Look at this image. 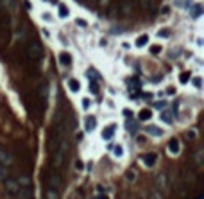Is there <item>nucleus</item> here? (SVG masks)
<instances>
[{
	"label": "nucleus",
	"instance_id": "f257e3e1",
	"mask_svg": "<svg viewBox=\"0 0 204 199\" xmlns=\"http://www.w3.org/2000/svg\"><path fill=\"white\" fill-rule=\"evenodd\" d=\"M27 57L31 61H39L43 57V49L38 41H31L29 45H27Z\"/></svg>",
	"mask_w": 204,
	"mask_h": 199
},
{
	"label": "nucleus",
	"instance_id": "f03ea898",
	"mask_svg": "<svg viewBox=\"0 0 204 199\" xmlns=\"http://www.w3.org/2000/svg\"><path fill=\"white\" fill-rule=\"evenodd\" d=\"M4 185H6V190H7V194H11V195H16V192H18V188H20V185H18V181H16V180H11V178H7V180H4Z\"/></svg>",
	"mask_w": 204,
	"mask_h": 199
},
{
	"label": "nucleus",
	"instance_id": "7ed1b4c3",
	"mask_svg": "<svg viewBox=\"0 0 204 199\" xmlns=\"http://www.w3.org/2000/svg\"><path fill=\"white\" fill-rule=\"evenodd\" d=\"M13 162H14V158L11 156V152L4 151V149H0V165L9 167V165H13Z\"/></svg>",
	"mask_w": 204,
	"mask_h": 199
},
{
	"label": "nucleus",
	"instance_id": "20e7f679",
	"mask_svg": "<svg viewBox=\"0 0 204 199\" xmlns=\"http://www.w3.org/2000/svg\"><path fill=\"white\" fill-rule=\"evenodd\" d=\"M61 187V178H59V174L57 172H52L50 176H49V188H59Z\"/></svg>",
	"mask_w": 204,
	"mask_h": 199
},
{
	"label": "nucleus",
	"instance_id": "39448f33",
	"mask_svg": "<svg viewBox=\"0 0 204 199\" xmlns=\"http://www.w3.org/2000/svg\"><path fill=\"white\" fill-rule=\"evenodd\" d=\"M16 195L20 199H31L32 197V188L31 187H20L18 192H16Z\"/></svg>",
	"mask_w": 204,
	"mask_h": 199
},
{
	"label": "nucleus",
	"instance_id": "423d86ee",
	"mask_svg": "<svg viewBox=\"0 0 204 199\" xmlns=\"http://www.w3.org/2000/svg\"><path fill=\"white\" fill-rule=\"evenodd\" d=\"M64 162V151L59 147L57 151H54V167H61Z\"/></svg>",
	"mask_w": 204,
	"mask_h": 199
},
{
	"label": "nucleus",
	"instance_id": "0eeeda50",
	"mask_svg": "<svg viewBox=\"0 0 204 199\" xmlns=\"http://www.w3.org/2000/svg\"><path fill=\"white\" fill-rule=\"evenodd\" d=\"M156 188L157 190H165L167 188V176L165 174H160L156 178Z\"/></svg>",
	"mask_w": 204,
	"mask_h": 199
},
{
	"label": "nucleus",
	"instance_id": "6e6552de",
	"mask_svg": "<svg viewBox=\"0 0 204 199\" xmlns=\"http://www.w3.org/2000/svg\"><path fill=\"white\" fill-rule=\"evenodd\" d=\"M156 160H157V154H156V152H149V154H145V156H143V163H145L147 167H152V165L156 163Z\"/></svg>",
	"mask_w": 204,
	"mask_h": 199
},
{
	"label": "nucleus",
	"instance_id": "1a4fd4ad",
	"mask_svg": "<svg viewBox=\"0 0 204 199\" xmlns=\"http://www.w3.org/2000/svg\"><path fill=\"white\" fill-rule=\"evenodd\" d=\"M59 63H61L63 66H70V65H72V56L68 54V52H61V54H59Z\"/></svg>",
	"mask_w": 204,
	"mask_h": 199
},
{
	"label": "nucleus",
	"instance_id": "9d476101",
	"mask_svg": "<svg viewBox=\"0 0 204 199\" xmlns=\"http://www.w3.org/2000/svg\"><path fill=\"white\" fill-rule=\"evenodd\" d=\"M0 4H2V7L7 11V13H14V0H0Z\"/></svg>",
	"mask_w": 204,
	"mask_h": 199
},
{
	"label": "nucleus",
	"instance_id": "9b49d317",
	"mask_svg": "<svg viewBox=\"0 0 204 199\" xmlns=\"http://www.w3.org/2000/svg\"><path fill=\"white\" fill-rule=\"evenodd\" d=\"M168 152H170V154H177V152H179V142H177L175 138H172V140L168 142Z\"/></svg>",
	"mask_w": 204,
	"mask_h": 199
},
{
	"label": "nucleus",
	"instance_id": "f8f14e48",
	"mask_svg": "<svg viewBox=\"0 0 204 199\" xmlns=\"http://www.w3.org/2000/svg\"><path fill=\"white\" fill-rule=\"evenodd\" d=\"M147 133H150L152 136H161V135H163V129L156 127V126H149V127H147Z\"/></svg>",
	"mask_w": 204,
	"mask_h": 199
},
{
	"label": "nucleus",
	"instance_id": "ddd939ff",
	"mask_svg": "<svg viewBox=\"0 0 204 199\" xmlns=\"http://www.w3.org/2000/svg\"><path fill=\"white\" fill-rule=\"evenodd\" d=\"M16 181H18L20 187H31V178H29V176H25V174H24V176H20Z\"/></svg>",
	"mask_w": 204,
	"mask_h": 199
},
{
	"label": "nucleus",
	"instance_id": "4468645a",
	"mask_svg": "<svg viewBox=\"0 0 204 199\" xmlns=\"http://www.w3.org/2000/svg\"><path fill=\"white\" fill-rule=\"evenodd\" d=\"M147 43H149V36H147V34H142L138 40H136V47L142 49V47H145V45H147Z\"/></svg>",
	"mask_w": 204,
	"mask_h": 199
},
{
	"label": "nucleus",
	"instance_id": "2eb2a0df",
	"mask_svg": "<svg viewBox=\"0 0 204 199\" xmlns=\"http://www.w3.org/2000/svg\"><path fill=\"white\" fill-rule=\"evenodd\" d=\"M68 88H70L72 92H79V90H81V84H79V81L70 79V81H68Z\"/></svg>",
	"mask_w": 204,
	"mask_h": 199
},
{
	"label": "nucleus",
	"instance_id": "dca6fc26",
	"mask_svg": "<svg viewBox=\"0 0 204 199\" xmlns=\"http://www.w3.org/2000/svg\"><path fill=\"white\" fill-rule=\"evenodd\" d=\"M113 133H115V126H107V127L104 129V133H102V136H104L106 140H109V138L113 136Z\"/></svg>",
	"mask_w": 204,
	"mask_h": 199
},
{
	"label": "nucleus",
	"instance_id": "f3484780",
	"mask_svg": "<svg viewBox=\"0 0 204 199\" xmlns=\"http://www.w3.org/2000/svg\"><path fill=\"white\" fill-rule=\"evenodd\" d=\"M9 178V169L4 167V165H0V181H4Z\"/></svg>",
	"mask_w": 204,
	"mask_h": 199
},
{
	"label": "nucleus",
	"instance_id": "a211bd4d",
	"mask_svg": "<svg viewBox=\"0 0 204 199\" xmlns=\"http://www.w3.org/2000/svg\"><path fill=\"white\" fill-rule=\"evenodd\" d=\"M95 124H97V122H95L93 117H88V119H86V131H93V129H95Z\"/></svg>",
	"mask_w": 204,
	"mask_h": 199
},
{
	"label": "nucleus",
	"instance_id": "6ab92c4d",
	"mask_svg": "<svg viewBox=\"0 0 204 199\" xmlns=\"http://www.w3.org/2000/svg\"><path fill=\"white\" fill-rule=\"evenodd\" d=\"M57 14H59V18H66L68 14H70V11H68V7L66 6H59V11H57Z\"/></svg>",
	"mask_w": 204,
	"mask_h": 199
},
{
	"label": "nucleus",
	"instance_id": "aec40b11",
	"mask_svg": "<svg viewBox=\"0 0 204 199\" xmlns=\"http://www.w3.org/2000/svg\"><path fill=\"white\" fill-rule=\"evenodd\" d=\"M150 115H152L150 109H142L138 117H140V120H149V119H150Z\"/></svg>",
	"mask_w": 204,
	"mask_h": 199
},
{
	"label": "nucleus",
	"instance_id": "412c9836",
	"mask_svg": "<svg viewBox=\"0 0 204 199\" xmlns=\"http://www.w3.org/2000/svg\"><path fill=\"white\" fill-rule=\"evenodd\" d=\"M39 97H41V101H47V97H49V88L45 84L39 88Z\"/></svg>",
	"mask_w": 204,
	"mask_h": 199
},
{
	"label": "nucleus",
	"instance_id": "4be33fe9",
	"mask_svg": "<svg viewBox=\"0 0 204 199\" xmlns=\"http://www.w3.org/2000/svg\"><path fill=\"white\" fill-rule=\"evenodd\" d=\"M131 9H132L131 2H129V0H125V2H124V6H122V13H124V14H129V13H131Z\"/></svg>",
	"mask_w": 204,
	"mask_h": 199
},
{
	"label": "nucleus",
	"instance_id": "5701e85b",
	"mask_svg": "<svg viewBox=\"0 0 204 199\" xmlns=\"http://www.w3.org/2000/svg\"><path fill=\"white\" fill-rule=\"evenodd\" d=\"M140 6H142V9H150L152 7V0H140Z\"/></svg>",
	"mask_w": 204,
	"mask_h": 199
},
{
	"label": "nucleus",
	"instance_id": "b1692460",
	"mask_svg": "<svg viewBox=\"0 0 204 199\" xmlns=\"http://www.w3.org/2000/svg\"><path fill=\"white\" fill-rule=\"evenodd\" d=\"M47 199H57V190L56 188H49L47 190Z\"/></svg>",
	"mask_w": 204,
	"mask_h": 199
},
{
	"label": "nucleus",
	"instance_id": "393cba45",
	"mask_svg": "<svg viewBox=\"0 0 204 199\" xmlns=\"http://www.w3.org/2000/svg\"><path fill=\"white\" fill-rule=\"evenodd\" d=\"M157 36H160V38H168V36H170V31H168V29H160V31H157Z\"/></svg>",
	"mask_w": 204,
	"mask_h": 199
},
{
	"label": "nucleus",
	"instance_id": "a878e982",
	"mask_svg": "<svg viewBox=\"0 0 204 199\" xmlns=\"http://www.w3.org/2000/svg\"><path fill=\"white\" fill-rule=\"evenodd\" d=\"M179 81H181V83H188V81H190V72H183V74H181V77H179Z\"/></svg>",
	"mask_w": 204,
	"mask_h": 199
},
{
	"label": "nucleus",
	"instance_id": "bb28decb",
	"mask_svg": "<svg viewBox=\"0 0 204 199\" xmlns=\"http://www.w3.org/2000/svg\"><path fill=\"white\" fill-rule=\"evenodd\" d=\"M161 119H163V120H165L167 124H170V122H172V117H170V113H168V111H165V113H161Z\"/></svg>",
	"mask_w": 204,
	"mask_h": 199
},
{
	"label": "nucleus",
	"instance_id": "cd10ccee",
	"mask_svg": "<svg viewBox=\"0 0 204 199\" xmlns=\"http://www.w3.org/2000/svg\"><path fill=\"white\" fill-rule=\"evenodd\" d=\"M16 36H18L20 41H25V29H20V32H18Z\"/></svg>",
	"mask_w": 204,
	"mask_h": 199
},
{
	"label": "nucleus",
	"instance_id": "c85d7f7f",
	"mask_svg": "<svg viewBox=\"0 0 204 199\" xmlns=\"http://www.w3.org/2000/svg\"><path fill=\"white\" fill-rule=\"evenodd\" d=\"M150 52H152V54H160V52H161V47H160V45H152V47H150Z\"/></svg>",
	"mask_w": 204,
	"mask_h": 199
},
{
	"label": "nucleus",
	"instance_id": "c756f323",
	"mask_svg": "<svg viewBox=\"0 0 204 199\" xmlns=\"http://www.w3.org/2000/svg\"><path fill=\"white\" fill-rule=\"evenodd\" d=\"M89 88H92V92H93V93L99 92V88H97V83H95V81H89Z\"/></svg>",
	"mask_w": 204,
	"mask_h": 199
},
{
	"label": "nucleus",
	"instance_id": "7c9ffc66",
	"mask_svg": "<svg viewBox=\"0 0 204 199\" xmlns=\"http://www.w3.org/2000/svg\"><path fill=\"white\" fill-rule=\"evenodd\" d=\"M75 24H77L79 27H86V25H88V24H86V20H82V18H77V20H75Z\"/></svg>",
	"mask_w": 204,
	"mask_h": 199
},
{
	"label": "nucleus",
	"instance_id": "2f4dec72",
	"mask_svg": "<svg viewBox=\"0 0 204 199\" xmlns=\"http://www.w3.org/2000/svg\"><path fill=\"white\" fill-rule=\"evenodd\" d=\"M113 152H115L117 156H122V152H124V151H122V147H120V145H117V147H113Z\"/></svg>",
	"mask_w": 204,
	"mask_h": 199
},
{
	"label": "nucleus",
	"instance_id": "473e14b6",
	"mask_svg": "<svg viewBox=\"0 0 204 199\" xmlns=\"http://www.w3.org/2000/svg\"><path fill=\"white\" fill-rule=\"evenodd\" d=\"M193 84H195L197 88H200V86H202V79H200V77H195V79H193Z\"/></svg>",
	"mask_w": 204,
	"mask_h": 199
},
{
	"label": "nucleus",
	"instance_id": "72a5a7b5",
	"mask_svg": "<svg viewBox=\"0 0 204 199\" xmlns=\"http://www.w3.org/2000/svg\"><path fill=\"white\" fill-rule=\"evenodd\" d=\"M82 106H84V108H86V109H88V108H89V106H92V102H89V101H88V99H84V101H82Z\"/></svg>",
	"mask_w": 204,
	"mask_h": 199
},
{
	"label": "nucleus",
	"instance_id": "f704fd0d",
	"mask_svg": "<svg viewBox=\"0 0 204 199\" xmlns=\"http://www.w3.org/2000/svg\"><path fill=\"white\" fill-rule=\"evenodd\" d=\"M24 4H25V7H27V9H32V6H31V2H27V0H25V2H24Z\"/></svg>",
	"mask_w": 204,
	"mask_h": 199
},
{
	"label": "nucleus",
	"instance_id": "c9c22d12",
	"mask_svg": "<svg viewBox=\"0 0 204 199\" xmlns=\"http://www.w3.org/2000/svg\"><path fill=\"white\" fill-rule=\"evenodd\" d=\"M93 199H107L106 195H99V197H93Z\"/></svg>",
	"mask_w": 204,
	"mask_h": 199
},
{
	"label": "nucleus",
	"instance_id": "e433bc0d",
	"mask_svg": "<svg viewBox=\"0 0 204 199\" xmlns=\"http://www.w3.org/2000/svg\"><path fill=\"white\" fill-rule=\"evenodd\" d=\"M100 4H107V0H100Z\"/></svg>",
	"mask_w": 204,
	"mask_h": 199
},
{
	"label": "nucleus",
	"instance_id": "4c0bfd02",
	"mask_svg": "<svg viewBox=\"0 0 204 199\" xmlns=\"http://www.w3.org/2000/svg\"><path fill=\"white\" fill-rule=\"evenodd\" d=\"M92 2H93V0H92Z\"/></svg>",
	"mask_w": 204,
	"mask_h": 199
}]
</instances>
